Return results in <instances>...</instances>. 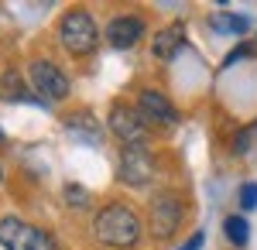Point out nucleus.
<instances>
[{
	"mask_svg": "<svg viewBox=\"0 0 257 250\" xmlns=\"http://www.w3.org/2000/svg\"><path fill=\"white\" fill-rule=\"evenodd\" d=\"M223 230H226V236H230V243H233V247H247V240H250V226H247V219H243V216H230Z\"/></svg>",
	"mask_w": 257,
	"mask_h": 250,
	"instance_id": "nucleus-12",
	"label": "nucleus"
},
{
	"mask_svg": "<svg viewBox=\"0 0 257 250\" xmlns=\"http://www.w3.org/2000/svg\"><path fill=\"white\" fill-rule=\"evenodd\" d=\"M144 38V21L134 18V14H123V18H113L110 21V28H106V41L113 45V48H134L138 41Z\"/></svg>",
	"mask_w": 257,
	"mask_h": 250,
	"instance_id": "nucleus-7",
	"label": "nucleus"
},
{
	"mask_svg": "<svg viewBox=\"0 0 257 250\" xmlns=\"http://www.w3.org/2000/svg\"><path fill=\"white\" fill-rule=\"evenodd\" d=\"M65 199H69V202H76V206H82V202H86V192L76 189V185H65Z\"/></svg>",
	"mask_w": 257,
	"mask_h": 250,
	"instance_id": "nucleus-15",
	"label": "nucleus"
},
{
	"mask_svg": "<svg viewBox=\"0 0 257 250\" xmlns=\"http://www.w3.org/2000/svg\"><path fill=\"white\" fill-rule=\"evenodd\" d=\"M65 123H69V127H79L76 134L86 137V141H96V137H99V127H96V120H93L89 113H76V116H69Z\"/></svg>",
	"mask_w": 257,
	"mask_h": 250,
	"instance_id": "nucleus-13",
	"label": "nucleus"
},
{
	"mask_svg": "<svg viewBox=\"0 0 257 250\" xmlns=\"http://www.w3.org/2000/svg\"><path fill=\"white\" fill-rule=\"evenodd\" d=\"M178 223H182V202L175 195H155L151 199V230H155V236H161V240L175 236Z\"/></svg>",
	"mask_w": 257,
	"mask_h": 250,
	"instance_id": "nucleus-6",
	"label": "nucleus"
},
{
	"mask_svg": "<svg viewBox=\"0 0 257 250\" xmlns=\"http://www.w3.org/2000/svg\"><path fill=\"white\" fill-rule=\"evenodd\" d=\"M151 172H155V161L144 148H127L120 154V182L131 185V189H141L151 182Z\"/></svg>",
	"mask_w": 257,
	"mask_h": 250,
	"instance_id": "nucleus-5",
	"label": "nucleus"
},
{
	"mask_svg": "<svg viewBox=\"0 0 257 250\" xmlns=\"http://www.w3.org/2000/svg\"><path fill=\"white\" fill-rule=\"evenodd\" d=\"M96 240L106 243V247H120V250L134 247L141 240V219L134 216L131 206L113 202L96 216Z\"/></svg>",
	"mask_w": 257,
	"mask_h": 250,
	"instance_id": "nucleus-1",
	"label": "nucleus"
},
{
	"mask_svg": "<svg viewBox=\"0 0 257 250\" xmlns=\"http://www.w3.org/2000/svg\"><path fill=\"white\" fill-rule=\"evenodd\" d=\"M110 131H113V137L123 141L127 148H144V141H148V120L141 116V110L113 106V110H110Z\"/></svg>",
	"mask_w": 257,
	"mask_h": 250,
	"instance_id": "nucleus-3",
	"label": "nucleus"
},
{
	"mask_svg": "<svg viewBox=\"0 0 257 250\" xmlns=\"http://www.w3.org/2000/svg\"><path fill=\"white\" fill-rule=\"evenodd\" d=\"M28 79H31V86L38 89L41 96H48V99L69 96V79H65V72H62L55 62H48V58H35L31 69H28Z\"/></svg>",
	"mask_w": 257,
	"mask_h": 250,
	"instance_id": "nucleus-4",
	"label": "nucleus"
},
{
	"mask_svg": "<svg viewBox=\"0 0 257 250\" xmlns=\"http://www.w3.org/2000/svg\"><path fill=\"white\" fill-rule=\"evenodd\" d=\"M0 96H11V99H31L28 93V86H24V79L11 69V72H4L0 76Z\"/></svg>",
	"mask_w": 257,
	"mask_h": 250,
	"instance_id": "nucleus-11",
	"label": "nucleus"
},
{
	"mask_svg": "<svg viewBox=\"0 0 257 250\" xmlns=\"http://www.w3.org/2000/svg\"><path fill=\"white\" fill-rule=\"evenodd\" d=\"M185 48V28L182 24H168V28H161L158 35H155V41H151V52H155V58H175L178 52Z\"/></svg>",
	"mask_w": 257,
	"mask_h": 250,
	"instance_id": "nucleus-9",
	"label": "nucleus"
},
{
	"mask_svg": "<svg viewBox=\"0 0 257 250\" xmlns=\"http://www.w3.org/2000/svg\"><path fill=\"white\" fill-rule=\"evenodd\" d=\"M240 206H243V209H254V206H257V185H243V192H240Z\"/></svg>",
	"mask_w": 257,
	"mask_h": 250,
	"instance_id": "nucleus-14",
	"label": "nucleus"
},
{
	"mask_svg": "<svg viewBox=\"0 0 257 250\" xmlns=\"http://www.w3.org/2000/svg\"><path fill=\"white\" fill-rule=\"evenodd\" d=\"M28 250H52V240L45 236V233H35V240H31V247Z\"/></svg>",
	"mask_w": 257,
	"mask_h": 250,
	"instance_id": "nucleus-16",
	"label": "nucleus"
},
{
	"mask_svg": "<svg viewBox=\"0 0 257 250\" xmlns=\"http://www.w3.org/2000/svg\"><path fill=\"white\" fill-rule=\"evenodd\" d=\"M35 233L28 223H21L14 216H7V219H0V243L7 250H28L31 247V240H35Z\"/></svg>",
	"mask_w": 257,
	"mask_h": 250,
	"instance_id": "nucleus-10",
	"label": "nucleus"
},
{
	"mask_svg": "<svg viewBox=\"0 0 257 250\" xmlns=\"http://www.w3.org/2000/svg\"><path fill=\"white\" fill-rule=\"evenodd\" d=\"M0 144H4V134H0Z\"/></svg>",
	"mask_w": 257,
	"mask_h": 250,
	"instance_id": "nucleus-17",
	"label": "nucleus"
},
{
	"mask_svg": "<svg viewBox=\"0 0 257 250\" xmlns=\"http://www.w3.org/2000/svg\"><path fill=\"white\" fill-rule=\"evenodd\" d=\"M138 103H141V116H148V120H158V123H175L178 120L172 99L165 93H158V89H144L138 96Z\"/></svg>",
	"mask_w": 257,
	"mask_h": 250,
	"instance_id": "nucleus-8",
	"label": "nucleus"
},
{
	"mask_svg": "<svg viewBox=\"0 0 257 250\" xmlns=\"http://www.w3.org/2000/svg\"><path fill=\"white\" fill-rule=\"evenodd\" d=\"M59 38L62 45L72 52V55H89L93 48H96V21L89 18L86 11H72V14H65L59 24Z\"/></svg>",
	"mask_w": 257,
	"mask_h": 250,
	"instance_id": "nucleus-2",
	"label": "nucleus"
}]
</instances>
